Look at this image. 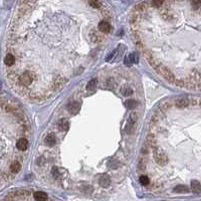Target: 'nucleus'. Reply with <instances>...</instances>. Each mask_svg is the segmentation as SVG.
I'll list each match as a JSON object with an SVG mask.
<instances>
[{"label":"nucleus","mask_w":201,"mask_h":201,"mask_svg":"<svg viewBox=\"0 0 201 201\" xmlns=\"http://www.w3.org/2000/svg\"><path fill=\"white\" fill-rule=\"evenodd\" d=\"M124 63H125V65H126L127 67H131V65H132V63L129 60V58H128V56H127V58H125Z\"/></svg>","instance_id":"obj_31"},{"label":"nucleus","mask_w":201,"mask_h":201,"mask_svg":"<svg viewBox=\"0 0 201 201\" xmlns=\"http://www.w3.org/2000/svg\"><path fill=\"white\" fill-rule=\"evenodd\" d=\"M58 128L61 132H65L68 129V123L65 119H60L58 121Z\"/></svg>","instance_id":"obj_12"},{"label":"nucleus","mask_w":201,"mask_h":201,"mask_svg":"<svg viewBox=\"0 0 201 201\" xmlns=\"http://www.w3.org/2000/svg\"><path fill=\"white\" fill-rule=\"evenodd\" d=\"M16 147H17L18 150H20V151H25L28 147L27 139H25V138L19 139V140L17 141V143H16Z\"/></svg>","instance_id":"obj_6"},{"label":"nucleus","mask_w":201,"mask_h":201,"mask_svg":"<svg viewBox=\"0 0 201 201\" xmlns=\"http://www.w3.org/2000/svg\"><path fill=\"white\" fill-rule=\"evenodd\" d=\"M14 63H15V58L11 53H8L4 58V63L7 67H11V65H14Z\"/></svg>","instance_id":"obj_11"},{"label":"nucleus","mask_w":201,"mask_h":201,"mask_svg":"<svg viewBox=\"0 0 201 201\" xmlns=\"http://www.w3.org/2000/svg\"><path fill=\"white\" fill-rule=\"evenodd\" d=\"M139 181H140V183H141L143 186H147V185H149V182H150V180H149V178H148L147 176H145V175H142V176L140 177V179H139Z\"/></svg>","instance_id":"obj_20"},{"label":"nucleus","mask_w":201,"mask_h":201,"mask_svg":"<svg viewBox=\"0 0 201 201\" xmlns=\"http://www.w3.org/2000/svg\"><path fill=\"white\" fill-rule=\"evenodd\" d=\"M22 1L24 2V3H27V2H28V1H30V0H22Z\"/></svg>","instance_id":"obj_32"},{"label":"nucleus","mask_w":201,"mask_h":201,"mask_svg":"<svg viewBox=\"0 0 201 201\" xmlns=\"http://www.w3.org/2000/svg\"><path fill=\"white\" fill-rule=\"evenodd\" d=\"M45 143H46L47 146H49V147H53V146L55 145V143H56L55 135H54V134H49L48 136L46 137V139H45Z\"/></svg>","instance_id":"obj_10"},{"label":"nucleus","mask_w":201,"mask_h":201,"mask_svg":"<svg viewBox=\"0 0 201 201\" xmlns=\"http://www.w3.org/2000/svg\"><path fill=\"white\" fill-rule=\"evenodd\" d=\"M164 0H152V5L155 7H160L162 6Z\"/></svg>","instance_id":"obj_24"},{"label":"nucleus","mask_w":201,"mask_h":201,"mask_svg":"<svg viewBox=\"0 0 201 201\" xmlns=\"http://www.w3.org/2000/svg\"><path fill=\"white\" fill-rule=\"evenodd\" d=\"M137 11H142V10H144V9L146 8V4L145 3H141V4H139V5H137Z\"/></svg>","instance_id":"obj_29"},{"label":"nucleus","mask_w":201,"mask_h":201,"mask_svg":"<svg viewBox=\"0 0 201 201\" xmlns=\"http://www.w3.org/2000/svg\"><path fill=\"white\" fill-rule=\"evenodd\" d=\"M99 30L103 33H109L111 31V25L108 21L103 20L99 23Z\"/></svg>","instance_id":"obj_4"},{"label":"nucleus","mask_w":201,"mask_h":201,"mask_svg":"<svg viewBox=\"0 0 201 201\" xmlns=\"http://www.w3.org/2000/svg\"><path fill=\"white\" fill-rule=\"evenodd\" d=\"M147 143H148V145H150V146H154L155 140H154V136H153V135L150 134L147 136Z\"/></svg>","instance_id":"obj_23"},{"label":"nucleus","mask_w":201,"mask_h":201,"mask_svg":"<svg viewBox=\"0 0 201 201\" xmlns=\"http://www.w3.org/2000/svg\"><path fill=\"white\" fill-rule=\"evenodd\" d=\"M91 40L93 42H101L104 40V35L102 33H100V32L93 30L92 33H91Z\"/></svg>","instance_id":"obj_7"},{"label":"nucleus","mask_w":201,"mask_h":201,"mask_svg":"<svg viewBox=\"0 0 201 201\" xmlns=\"http://www.w3.org/2000/svg\"><path fill=\"white\" fill-rule=\"evenodd\" d=\"M82 72H84V67H77V70H75V75H82Z\"/></svg>","instance_id":"obj_30"},{"label":"nucleus","mask_w":201,"mask_h":201,"mask_svg":"<svg viewBox=\"0 0 201 201\" xmlns=\"http://www.w3.org/2000/svg\"><path fill=\"white\" fill-rule=\"evenodd\" d=\"M20 169H21V165H20L19 162H17V161H14L13 163H11L10 171L12 172V173H17Z\"/></svg>","instance_id":"obj_15"},{"label":"nucleus","mask_w":201,"mask_h":201,"mask_svg":"<svg viewBox=\"0 0 201 201\" xmlns=\"http://www.w3.org/2000/svg\"><path fill=\"white\" fill-rule=\"evenodd\" d=\"M97 84H98V80L97 79L89 80L87 85V91H94V89L97 87Z\"/></svg>","instance_id":"obj_16"},{"label":"nucleus","mask_w":201,"mask_h":201,"mask_svg":"<svg viewBox=\"0 0 201 201\" xmlns=\"http://www.w3.org/2000/svg\"><path fill=\"white\" fill-rule=\"evenodd\" d=\"M137 119H138V115H137L136 113H132L131 116H130V121L135 123L137 121Z\"/></svg>","instance_id":"obj_28"},{"label":"nucleus","mask_w":201,"mask_h":201,"mask_svg":"<svg viewBox=\"0 0 201 201\" xmlns=\"http://www.w3.org/2000/svg\"><path fill=\"white\" fill-rule=\"evenodd\" d=\"M80 105L77 103V102H72V103L67 105V111L72 115L77 114V113L80 111Z\"/></svg>","instance_id":"obj_5"},{"label":"nucleus","mask_w":201,"mask_h":201,"mask_svg":"<svg viewBox=\"0 0 201 201\" xmlns=\"http://www.w3.org/2000/svg\"><path fill=\"white\" fill-rule=\"evenodd\" d=\"M128 58H129V60L131 61L132 63H138V61H139V58L136 53H131L129 56H128Z\"/></svg>","instance_id":"obj_22"},{"label":"nucleus","mask_w":201,"mask_h":201,"mask_svg":"<svg viewBox=\"0 0 201 201\" xmlns=\"http://www.w3.org/2000/svg\"><path fill=\"white\" fill-rule=\"evenodd\" d=\"M200 4H201V0H192V6L195 9H199L200 8Z\"/></svg>","instance_id":"obj_26"},{"label":"nucleus","mask_w":201,"mask_h":201,"mask_svg":"<svg viewBox=\"0 0 201 201\" xmlns=\"http://www.w3.org/2000/svg\"><path fill=\"white\" fill-rule=\"evenodd\" d=\"M125 106L129 109H134L135 107H137V102L131 99V100H128L125 102Z\"/></svg>","instance_id":"obj_19"},{"label":"nucleus","mask_w":201,"mask_h":201,"mask_svg":"<svg viewBox=\"0 0 201 201\" xmlns=\"http://www.w3.org/2000/svg\"><path fill=\"white\" fill-rule=\"evenodd\" d=\"M36 163H37V165H38V166H42V165L45 163V158H44L43 156H40V157L37 158Z\"/></svg>","instance_id":"obj_25"},{"label":"nucleus","mask_w":201,"mask_h":201,"mask_svg":"<svg viewBox=\"0 0 201 201\" xmlns=\"http://www.w3.org/2000/svg\"><path fill=\"white\" fill-rule=\"evenodd\" d=\"M51 174L53 175L54 178L58 179V176H60V173H58V168H56V167H53V170H51Z\"/></svg>","instance_id":"obj_27"},{"label":"nucleus","mask_w":201,"mask_h":201,"mask_svg":"<svg viewBox=\"0 0 201 201\" xmlns=\"http://www.w3.org/2000/svg\"><path fill=\"white\" fill-rule=\"evenodd\" d=\"M158 72H159L160 74L162 75L163 77H164L165 79L168 80V82H171V84H174V82H176L174 75L172 74L171 72H170L169 68H167V67H160L159 70H158Z\"/></svg>","instance_id":"obj_3"},{"label":"nucleus","mask_w":201,"mask_h":201,"mask_svg":"<svg viewBox=\"0 0 201 201\" xmlns=\"http://www.w3.org/2000/svg\"><path fill=\"white\" fill-rule=\"evenodd\" d=\"M0 201H6L5 199H3V200H0Z\"/></svg>","instance_id":"obj_33"},{"label":"nucleus","mask_w":201,"mask_h":201,"mask_svg":"<svg viewBox=\"0 0 201 201\" xmlns=\"http://www.w3.org/2000/svg\"><path fill=\"white\" fill-rule=\"evenodd\" d=\"M189 105V101L187 100V99H178V100H176V106L179 108H185L187 107V106Z\"/></svg>","instance_id":"obj_14"},{"label":"nucleus","mask_w":201,"mask_h":201,"mask_svg":"<svg viewBox=\"0 0 201 201\" xmlns=\"http://www.w3.org/2000/svg\"><path fill=\"white\" fill-rule=\"evenodd\" d=\"M33 198L35 201H46L48 196L45 192H42V191H37L33 194Z\"/></svg>","instance_id":"obj_8"},{"label":"nucleus","mask_w":201,"mask_h":201,"mask_svg":"<svg viewBox=\"0 0 201 201\" xmlns=\"http://www.w3.org/2000/svg\"><path fill=\"white\" fill-rule=\"evenodd\" d=\"M32 80H33V75L30 74V72H25V74H22L19 75V77H18V84L22 87H27L31 84Z\"/></svg>","instance_id":"obj_1"},{"label":"nucleus","mask_w":201,"mask_h":201,"mask_svg":"<svg viewBox=\"0 0 201 201\" xmlns=\"http://www.w3.org/2000/svg\"><path fill=\"white\" fill-rule=\"evenodd\" d=\"M191 187H192V191L194 193H197V194H199L200 193L201 185H200V182L198 180H194V181L191 182Z\"/></svg>","instance_id":"obj_13"},{"label":"nucleus","mask_w":201,"mask_h":201,"mask_svg":"<svg viewBox=\"0 0 201 201\" xmlns=\"http://www.w3.org/2000/svg\"><path fill=\"white\" fill-rule=\"evenodd\" d=\"M153 155H154L155 161L158 163V164L164 165L165 163H167V161H168L167 156L165 155L162 151H160L159 149L154 148V150H153Z\"/></svg>","instance_id":"obj_2"},{"label":"nucleus","mask_w":201,"mask_h":201,"mask_svg":"<svg viewBox=\"0 0 201 201\" xmlns=\"http://www.w3.org/2000/svg\"><path fill=\"white\" fill-rule=\"evenodd\" d=\"M174 192H176V193H188L189 188L187 187V186L179 185V186H177V187L174 188Z\"/></svg>","instance_id":"obj_17"},{"label":"nucleus","mask_w":201,"mask_h":201,"mask_svg":"<svg viewBox=\"0 0 201 201\" xmlns=\"http://www.w3.org/2000/svg\"><path fill=\"white\" fill-rule=\"evenodd\" d=\"M89 4L94 8H101V3L99 0H89Z\"/></svg>","instance_id":"obj_21"},{"label":"nucleus","mask_w":201,"mask_h":201,"mask_svg":"<svg viewBox=\"0 0 201 201\" xmlns=\"http://www.w3.org/2000/svg\"><path fill=\"white\" fill-rule=\"evenodd\" d=\"M99 183H100V185L102 187L104 188H107L110 186L111 184V179L110 177L108 176V175H103V176L100 178V180H99Z\"/></svg>","instance_id":"obj_9"},{"label":"nucleus","mask_w":201,"mask_h":201,"mask_svg":"<svg viewBox=\"0 0 201 201\" xmlns=\"http://www.w3.org/2000/svg\"><path fill=\"white\" fill-rule=\"evenodd\" d=\"M132 93H133V91H132V89L130 87L125 86V87H122V94H123V96L129 97L130 94H132Z\"/></svg>","instance_id":"obj_18"}]
</instances>
